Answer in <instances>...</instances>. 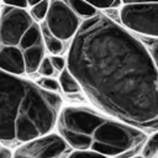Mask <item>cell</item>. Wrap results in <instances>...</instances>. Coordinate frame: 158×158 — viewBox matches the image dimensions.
<instances>
[{"label": "cell", "instance_id": "6da1fadb", "mask_svg": "<svg viewBox=\"0 0 158 158\" xmlns=\"http://www.w3.org/2000/svg\"><path fill=\"white\" fill-rule=\"evenodd\" d=\"M67 69L100 111L158 131V68L142 40L110 16L99 12L81 21Z\"/></svg>", "mask_w": 158, "mask_h": 158}, {"label": "cell", "instance_id": "7a4b0ae2", "mask_svg": "<svg viewBox=\"0 0 158 158\" xmlns=\"http://www.w3.org/2000/svg\"><path fill=\"white\" fill-rule=\"evenodd\" d=\"M60 111L58 93L0 69V142L16 146L48 135Z\"/></svg>", "mask_w": 158, "mask_h": 158}, {"label": "cell", "instance_id": "3957f363", "mask_svg": "<svg viewBox=\"0 0 158 158\" xmlns=\"http://www.w3.org/2000/svg\"><path fill=\"white\" fill-rule=\"evenodd\" d=\"M107 117L85 106H68L62 109L57 120L59 136L78 152L90 151L93 133Z\"/></svg>", "mask_w": 158, "mask_h": 158}, {"label": "cell", "instance_id": "277c9868", "mask_svg": "<svg viewBox=\"0 0 158 158\" xmlns=\"http://www.w3.org/2000/svg\"><path fill=\"white\" fill-rule=\"evenodd\" d=\"M146 138L144 131L115 118H106L93 133L90 151L115 158L142 144Z\"/></svg>", "mask_w": 158, "mask_h": 158}, {"label": "cell", "instance_id": "5b68a950", "mask_svg": "<svg viewBox=\"0 0 158 158\" xmlns=\"http://www.w3.org/2000/svg\"><path fill=\"white\" fill-rule=\"evenodd\" d=\"M120 22L141 37L158 40V2H122Z\"/></svg>", "mask_w": 158, "mask_h": 158}, {"label": "cell", "instance_id": "8992f818", "mask_svg": "<svg viewBox=\"0 0 158 158\" xmlns=\"http://www.w3.org/2000/svg\"><path fill=\"white\" fill-rule=\"evenodd\" d=\"M36 21L25 10L5 5L0 14V47H17Z\"/></svg>", "mask_w": 158, "mask_h": 158}, {"label": "cell", "instance_id": "52a82bcc", "mask_svg": "<svg viewBox=\"0 0 158 158\" xmlns=\"http://www.w3.org/2000/svg\"><path fill=\"white\" fill-rule=\"evenodd\" d=\"M80 20L81 19L74 14L67 1L56 0L49 1V9L44 20V25L56 38L63 42L75 37L81 25Z\"/></svg>", "mask_w": 158, "mask_h": 158}, {"label": "cell", "instance_id": "ba28073f", "mask_svg": "<svg viewBox=\"0 0 158 158\" xmlns=\"http://www.w3.org/2000/svg\"><path fill=\"white\" fill-rule=\"evenodd\" d=\"M68 148L69 146L59 135L48 133L20 146L15 156L25 158H60L68 152Z\"/></svg>", "mask_w": 158, "mask_h": 158}, {"label": "cell", "instance_id": "9c48e42d", "mask_svg": "<svg viewBox=\"0 0 158 158\" xmlns=\"http://www.w3.org/2000/svg\"><path fill=\"white\" fill-rule=\"evenodd\" d=\"M0 69L14 75L25 73L22 51L17 47H0Z\"/></svg>", "mask_w": 158, "mask_h": 158}, {"label": "cell", "instance_id": "30bf717a", "mask_svg": "<svg viewBox=\"0 0 158 158\" xmlns=\"http://www.w3.org/2000/svg\"><path fill=\"white\" fill-rule=\"evenodd\" d=\"M44 58V43L33 46L23 52L25 59V69L26 73H33L38 70L40 64Z\"/></svg>", "mask_w": 158, "mask_h": 158}, {"label": "cell", "instance_id": "8fae6325", "mask_svg": "<svg viewBox=\"0 0 158 158\" xmlns=\"http://www.w3.org/2000/svg\"><path fill=\"white\" fill-rule=\"evenodd\" d=\"M67 4L69 5V7L74 11V14L79 19L88 20V19H91V17L96 16L100 12V11H98L95 9V6L93 4H89V2H85V1H74V0H70V1H67Z\"/></svg>", "mask_w": 158, "mask_h": 158}, {"label": "cell", "instance_id": "7c38bea8", "mask_svg": "<svg viewBox=\"0 0 158 158\" xmlns=\"http://www.w3.org/2000/svg\"><path fill=\"white\" fill-rule=\"evenodd\" d=\"M41 32H42V38H43V43L46 46V48L53 54V56H59L62 52H63V48H64V44L60 40L56 38L51 32L47 28V26L44 23H42L41 26Z\"/></svg>", "mask_w": 158, "mask_h": 158}, {"label": "cell", "instance_id": "4fadbf2b", "mask_svg": "<svg viewBox=\"0 0 158 158\" xmlns=\"http://www.w3.org/2000/svg\"><path fill=\"white\" fill-rule=\"evenodd\" d=\"M59 86L60 89L68 94V95H74V94H78L81 89H80V85L79 83L77 81V79L73 77V74L65 68L63 72L59 73Z\"/></svg>", "mask_w": 158, "mask_h": 158}, {"label": "cell", "instance_id": "5bb4252c", "mask_svg": "<svg viewBox=\"0 0 158 158\" xmlns=\"http://www.w3.org/2000/svg\"><path fill=\"white\" fill-rule=\"evenodd\" d=\"M143 158H158V131L148 137L142 149Z\"/></svg>", "mask_w": 158, "mask_h": 158}, {"label": "cell", "instance_id": "9a60e30c", "mask_svg": "<svg viewBox=\"0 0 158 158\" xmlns=\"http://www.w3.org/2000/svg\"><path fill=\"white\" fill-rule=\"evenodd\" d=\"M48 9H49V1L44 0V1H38L35 6L31 7V12L30 15L32 16L33 20L36 21H42L46 20V16L48 14Z\"/></svg>", "mask_w": 158, "mask_h": 158}, {"label": "cell", "instance_id": "2e32d148", "mask_svg": "<svg viewBox=\"0 0 158 158\" xmlns=\"http://www.w3.org/2000/svg\"><path fill=\"white\" fill-rule=\"evenodd\" d=\"M138 37L142 40V42L144 43V46L149 51V53H151V56H152V58H153V60H154V63H156V65L158 68V40L141 37V36H138Z\"/></svg>", "mask_w": 158, "mask_h": 158}, {"label": "cell", "instance_id": "e0dca14e", "mask_svg": "<svg viewBox=\"0 0 158 158\" xmlns=\"http://www.w3.org/2000/svg\"><path fill=\"white\" fill-rule=\"evenodd\" d=\"M41 88H43L44 90H48L51 93H57L59 90V81L54 78H42L40 79V81L37 83Z\"/></svg>", "mask_w": 158, "mask_h": 158}, {"label": "cell", "instance_id": "ac0fdd59", "mask_svg": "<svg viewBox=\"0 0 158 158\" xmlns=\"http://www.w3.org/2000/svg\"><path fill=\"white\" fill-rule=\"evenodd\" d=\"M54 68L51 63V59L49 57H44L42 63L40 64V68H38V73L41 75H43V78H52V75L54 74Z\"/></svg>", "mask_w": 158, "mask_h": 158}, {"label": "cell", "instance_id": "d6986e66", "mask_svg": "<svg viewBox=\"0 0 158 158\" xmlns=\"http://www.w3.org/2000/svg\"><path fill=\"white\" fill-rule=\"evenodd\" d=\"M65 158H106L99 153H95L93 151H85V152H78L74 151L72 153H69Z\"/></svg>", "mask_w": 158, "mask_h": 158}, {"label": "cell", "instance_id": "ffe728a7", "mask_svg": "<svg viewBox=\"0 0 158 158\" xmlns=\"http://www.w3.org/2000/svg\"><path fill=\"white\" fill-rule=\"evenodd\" d=\"M49 59H51V63H52L54 70L60 73L67 68V60L62 56H52V57H49Z\"/></svg>", "mask_w": 158, "mask_h": 158}, {"label": "cell", "instance_id": "44dd1931", "mask_svg": "<svg viewBox=\"0 0 158 158\" xmlns=\"http://www.w3.org/2000/svg\"><path fill=\"white\" fill-rule=\"evenodd\" d=\"M0 158H12L10 149L5 147H0Z\"/></svg>", "mask_w": 158, "mask_h": 158}, {"label": "cell", "instance_id": "7402d4cb", "mask_svg": "<svg viewBox=\"0 0 158 158\" xmlns=\"http://www.w3.org/2000/svg\"><path fill=\"white\" fill-rule=\"evenodd\" d=\"M116 158V157H115ZM126 158H143L142 156H133V157H126Z\"/></svg>", "mask_w": 158, "mask_h": 158}, {"label": "cell", "instance_id": "603a6c76", "mask_svg": "<svg viewBox=\"0 0 158 158\" xmlns=\"http://www.w3.org/2000/svg\"><path fill=\"white\" fill-rule=\"evenodd\" d=\"M14 158H25V157H21V156H15Z\"/></svg>", "mask_w": 158, "mask_h": 158}]
</instances>
